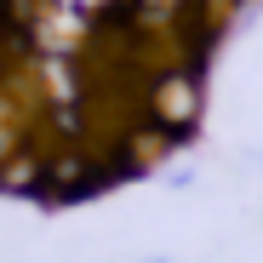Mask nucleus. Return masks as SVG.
Masks as SVG:
<instances>
[{
	"label": "nucleus",
	"mask_w": 263,
	"mask_h": 263,
	"mask_svg": "<svg viewBox=\"0 0 263 263\" xmlns=\"http://www.w3.org/2000/svg\"><path fill=\"white\" fill-rule=\"evenodd\" d=\"M172 143H178V138H166L155 120H132L126 138H120V149H115V172H120V178H132V172H155L172 155Z\"/></svg>",
	"instance_id": "f03ea898"
},
{
	"label": "nucleus",
	"mask_w": 263,
	"mask_h": 263,
	"mask_svg": "<svg viewBox=\"0 0 263 263\" xmlns=\"http://www.w3.org/2000/svg\"><path fill=\"white\" fill-rule=\"evenodd\" d=\"M143 263H166V257H143Z\"/></svg>",
	"instance_id": "20e7f679"
},
{
	"label": "nucleus",
	"mask_w": 263,
	"mask_h": 263,
	"mask_svg": "<svg viewBox=\"0 0 263 263\" xmlns=\"http://www.w3.org/2000/svg\"><path fill=\"white\" fill-rule=\"evenodd\" d=\"M206 115V74H195V63H166L160 74L143 80V120H155L166 138H189Z\"/></svg>",
	"instance_id": "f257e3e1"
},
{
	"label": "nucleus",
	"mask_w": 263,
	"mask_h": 263,
	"mask_svg": "<svg viewBox=\"0 0 263 263\" xmlns=\"http://www.w3.org/2000/svg\"><path fill=\"white\" fill-rule=\"evenodd\" d=\"M0 80H6V58H0Z\"/></svg>",
	"instance_id": "7ed1b4c3"
}]
</instances>
